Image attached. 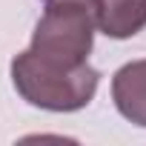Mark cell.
Returning <instances> with one entry per match:
<instances>
[{
	"instance_id": "obj_1",
	"label": "cell",
	"mask_w": 146,
	"mask_h": 146,
	"mask_svg": "<svg viewBox=\"0 0 146 146\" xmlns=\"http://www.w3.org/2000/svg\"><path fill=\"white\" fill-rule=\"evenodd\" d=\"M95 9L80 0H52L46 3L26 52L35 66L52 72H78L89 63L95 46Z\"/></svg>"
},
{
	"instance_id": "obj_2",
	"label": "cell",
	"mask_w": 146,
	"mask_h": 146,
	"mask_svg": "<svg viewBox=\"0 0 146 146\" xmlns=\"http://www.w3.org/2000/svg\"><path fill=\"white\" fill-rule=\"evenodd\" d=\"M12 86L15 92L46 112H78L92 103L98 83H100V72L95 66H83L78 72H52L43 66H35L23 54L12 57Z\"/></svg>"
},
{
	"instance_id": "obj_3",
	"label": "cell",
	"mask_w": 146,
	"mask_h": 146,
	"mask_svg": "<svg viewBox=\"0 0 146 146\" xmlns=\"http://www.w3.org/2000/svg\"><path fill=\"white\" fill-rule=\"evenodd\" d=\"M112 100H115L117 112L129 123L146 129V57L123 63L115 72V78H112Z\"/></svg>"
},
{
	"instance_id": "obj_4",
	"label": "cell",
	"mask_w": 146,
	"mask_h": 146,
	"mask_svg": "<svg viewBox=\"0 0 146 146\" xmlns=\"http://www.w3.org/2000/svg\"><path fill=\"white\" fill-rule=\"evenodd\" d=\"M95 26L112 40L135 37L146 29V0H95Z\"/></svg>"
},
{
	"instance_id": "obj_5",
	"label": "cell",
	"mask_w": 146,
	"mask_h": 146,
	"mask_svg": "<svg viewBox=\"0 0 146 146\" xmlns=\"http://www.w3.org/2000/svg\"><path fill=\"white\" fill-rule=\"evenodd\" d=\"M43 3H52V0H43ZM80 3H89V6H95V0H80Z\"/></svg>"
}]
</instances>
